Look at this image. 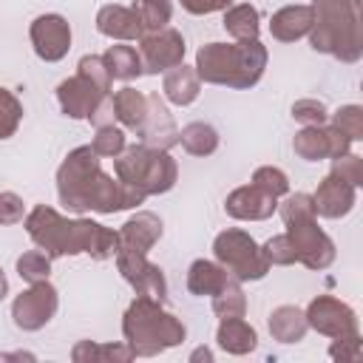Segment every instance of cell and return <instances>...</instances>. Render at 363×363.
<instances>
[{
  "mask_svg": "<svg viewBox=\"0 0 363 363\" xmlns=\"http://www.w3.org/2000/svg\"><path fill=\"white\" fill-rule=\"evenodd\" d=\"M57 196L62 207H68L71 213L94 210L102 216L130 210L145 201V196L136 187L102 170L99 156L91 145H79L62 159V164L57 167Z\"/></svg>",
  "mask_w": 363,
  "mask_h": 363,
  "instance_id": "obj_1",
  "label": "cell"
},
{
  "mask_svg": "<svg viewBox=\"0 0 363 363\" xmlns=\"http://www.w3.org/2000/svg\"><path fill=\"white\" fill-rule=\"evenodd\" d=\"M23 224L28 238L51 258L88 252L96 261H108L119 250V233L91 218H65L45 204H37L23 218Z\"/></svg>",
  "mask_w": 363,
  "mask_h": 363,
  "instance_id": "obj_2",
  "label": "cell"
},
{
  "mask_svg": "<svg viewBox=\"0 0 363 363\" xmlns=\"http://www.w3.org/2000/svg\"><path fill=\"white\" fill-rule=\"evenodd\" d=\"M267 45L261 40L241 43H207L196 51V74L207 85H224L235 91L252 88L267 68Z\"/></svg>",
  "mask_w": 363,
  "mask_h": 363,
  "instance_id": "obj_3",
  "label": "cell"
},
{
  "mask_svg": "<svg viewBox=\"0 0 363 363\" xmlns=\"http://www.w3.org/2000/svg\"><path fill=\"white\" fill-rule=\"evenodd\" d=\"M309 43L315 51L340 62H357L363 57V28L357 0H312Z\"/></svg>",
  "mask_w": 363,
  "mask_h": 363,
  "instance_id": "obj_4",
  "label": "cell"
},
{
  "mask_svg": "<svg viewBox=\"0 0 363 363\" xmlns=\"http://www.w3.org/2000/svg\"><path fill=\"white\" fill-rule=\"evenodd\" d=\"M122 335L133 357H156L164 349L184 343V323L162 306V301L136 295L122 315Z\"/></svg>",
  "mask_w": 363,
  "mask_h": 363,
  "instance_id": "obj_5",
  "label": "cell"
},
{
  "mask_svg": "<svg viewBox=\"0 0 363 363\" xmlns=\"http://www.w3.org/2000/svg\"><path fill=\"white\" fill-rule=\"evenodd\" d=\"M113 173L119 182L136 187L145 199L147 196H162L167 190H173L179 167L173 162V156L162 147H150V145H130L125 147L116 159H113Z\"/></svg>",
  "mask_w": 363,
  "mask_h": 363,
  "instance_id": "obj_6",
  "label": "cell"
},
{
  "mask_svg": "<svg viewBox=\"0 0 363 363\" xmlns=\"http://www.w3.org/2000/svg\"><path fill=\"white\" fill-rule=\"evenodd\" d=\"M213 255L216 261L235 278V281H261L269 272V261L264 250L255 244V238L244 230H221L213 238Z\"/></svg>",
  "mask_w": 363,
  "mask_h": 363,
  "instance_id": "obj_7",
  "label": "cell"
},
{
  "mask_svg": "<svg viewBox=\"0 0 363 363\" xmlns=\"http://www.w3.org/2000/svg\"><path fill=\"white\" fill-rule=\"evenodd\" d=\"M286 235L295 247L298 261L306 269H326L335 261V241L318 227V216H306V218H295L286 221Z\"/></svg>",
  "mask_w": 363,
  "mask_h": 363,
  "instance_id": "obj_8",
  "label": "cell"
},
{
  "mask_svg": "<svg viewBox=\"0 0 363 363\" xmlns=\"http://www.w3.org/2000/svg\"><path fill=\"white\" fill-rule=\"evenodd\" d=\"M57 306H60L57 289L48 281H37L14 298V303H11L14 326L23 332H37L57 315Z\"/></svg>",
  "mask_w": 363,
  "mask_h": 363,
  "instance_id": "obj_9",
  "label": "cell"
},
{
  "mask_svg": "<svg viewBox=\"0 0 363 363\" xmlns=\"http://www.w3.org/2000/svg\"><path fill=\"white\" fill-rule=\"evenodd\" d=\"M184 54H187L184 37L170 26L139 37V57H142L145 74H167L170 68L184 62Z\"/></svg>",
  "mask_w": 363,
  "mask_h": 363,
  "instance_id": "obj_10",
  "label": "cell"
},
{
  "mask_svg": "<svg viewBox=\"0 0 363 363\" xmlns=\"http://www.w3.org/2000/svg\"><path fill=\"white\" fill-rule=\"evenodd\" d=\"M303 315H306L309 329H315V332H320V335H326V337H332V340L349 337V335H357V332H360V326H357V312H354L349 303H343V301H337V298H332V295H318V298H312Z\"/></svg>",
  "mask_w": 363,
  "mask_h": 363,
  "instance_id": "obj_11",
  "label": "cell"
},
{
  "mask_svg": "<svg viewBox=\"0 0 363 363\" xmlns=\"http://www.w3.org/2000/svg\"><path fill=\"white\" fill-rule=\"evenodd\" d=\"M116 269L119 275L133 286L136 295L142 298H153V301H162L167 298V281H164V272L159 264L147 261V255L142 252H130V250H116Z\"/></svg>",
  "mask_w": 363,
  "mask_h": 363,
  "instance_id": "obj_12",
  "label": "cell"
},
{
  "mask_svg": "<svg viewBox=\"0 0 363 363\" xmlns=\"http://www.w3.org/2000/svg\"><path fill=\"white\" fill-rule=\"evenodd\" d=\"M57 102L65 116L71 119H96V113L111 102V94H102L94 82L74 74L57 85Z\"/></svg>",
  "mask_w": 363,
  "mask_h": 363,
  "instance_id": "obj_13",
  "label": "cell"
},
{
  "mask_svg": "<svg viewBox=\"0 0 363 363\" xmlns=\"http://www.w3.org/2000/svg\"><path fill=\"white\" fill-rule=\"evenodd\" d=\"M292 150L303 162H320V159H337L349 153L352 142L332 125H303V130H298L292 139Z\"/></svg>",
  "mask_w": 363,
  "mask_h": 363,
  "instance_id": "obj_14",
  "label": "cell"
},
{
  "mask_svg": "<svg viewBox=\"0 0 363 363\" xmlns=\"http://www.w3.org/2000/svg\"><path fill=\"white\" fill-rule=\"evenodd\" d=\"M34 54L43 62H60L71 48V26L62 14H40L28 26Z\"/></svg>",
  "mask_w": 363,
  "mask_h": 363,
  "instance_id": "obj_15",
  "label": "cell"
},
{
  "mask_svg": "<svg viewBox=\"0 0 363 363\" xmlns=\"http://www.w3.org/2000/svg\"><path fill=\"white\" fill-rule=\"evenodd\" d=\"M354 204H357V187L337 179L335 173L323 176L318 190L312 193L315 216H323V218H343L354 210Z\"/></svg>",
  "mask_w": 363,
  "mask_h": 363,
  "instance_id": "obj_16",
  "label": "cell"
},
{
  "mask_svg": "<svg viewBox=\"0 0 363 363\" xmlns=\"http://www.w3.org/2000/svg\"><path fill=\"white\" fill-rule=\"evenodd\" d=\"M224 210H227V216H233L238 221H264L278 210V199L250 182L244 187H235L224 199Z\"/></svg>",
  "mask_w": 363,
  "mask_h": 363,
  "instance_id": "obj_17",
  "label": "cell"
},
{
  "mask_svg": "<svg viewBox=\"0 0 363 363\" xmlns=\"http://www.w3.org/2000/svg\"><path fill=\"white\" fill-rule=\"evenodd\" d=\"M139 136H142L145 145L162 147V150H170L173 145H179V128H176L167 105L159 99V94L147 96V116H145V125H142Z\"/></svg>",
  "mask_w": 363,
  "mask_h": 363,
  "instance_id": "obj_18",
  "label": "cell"
},
{
  "mask_svg": "<svg viewBox=\"0 0 363 363\" xmlns=\"http://www.w3.org/2000/svg\"><path fill=\"white\" fill-rule=\"evenodd\" d=\"M162 230H164V227H162V218H159L156 213L142 210V213L130 216V218L122 224V230H119V250H130V252L147 255L150 247L162 238Z\"/></svg>",
  "mask_w": 363,
  "mask_h": 363,
  "instance_id": "obj_19",
  "label": "cell"
},
{
  "mask_svg": "<svg viewBox=\"0 0 363 363\" xmlns=\"http://www.w3.org/2000/svg\"><path fill=\"white\" fill-rule=\"evenodd\" d=\"M96 31L102 37H111V40H139L145 34L136 11L130 6H116V3H108L96 11Z\"/></svg>",
  "mask_w": 363,
  "mask_h": 363,
  "instance_id": "obj_20",
  "label": "cell"
},
{
  "mask_svg": "<svg viewBox=\"0 0 363 363\" xmlns=\"http://www.w3.org/2000/svg\"><path fill=\"white\" fill-rule=\"evenodd\" d=\"M312 28V6H284L269 20V34L278 43H295Z\"/></svg>",
  "mask_w": 363,
  "mask_h": 363,
  "instance_id": "obj_21",
  "label": "cell"
},
{
  "mask_svg": "<svg viewBox=\"0 0 363 363\" xmlns=\"http://www.w3.org/2000/svg\"><path fill=\"white\" fill-rule=\"evenodd\" d=\"M199 91H201V79L196 74V68L190 65H176L164 74V82H162V94L167 102L179 105V108H187L199 99Z\"/></svg>",
  "mask_w": 363,
  "mask_h": 363,
  "instance_id": "obj_22",
  "label": "cell"
},
{
  "mask_svg": "<svg viewBox=\"0 0 363 363\" xmlns=\"http://www.w3.org/2000/svg\"><path fill=\"white\" fill-rule=\"evenodd\" d=\"M111 111H113V119H119L122 128L139 133L142 125H145V116H147V96L136 88L125 85L116 94H111Z\"/></svg>",
  "mask_w": 363,
  "mask_h": 363,
  "instance_id": "obj_23",
  "label": "cell"
},
{
  "mask_svg": "<svg viewBox=\"0 0 363 363\" xmlns=\"http://www.w3.org/2000/svg\"><path fill=\"white\" fill-rule=\"evenodd\" d=\"M233 275L218 264V261H207V258H199V261H193L190 264V269H187V289L193 292V295H199V298H213L216 292H221L224 286H227V281H230Z\"/></svg>",
  "mask_w": 363,
  "mask_h": 363,
  "instance_id": "obj_24",
  "label": "cell"
},
{
  "mask_svg": "<svg viewBox=\"0 0 363 363\" xmlns=\"http://www.w3.org/2000/svg\"><path fill=\"white\" fill-rule=\"evenodd\" d=\"M216 343L227 354H250L258 346V332L244 320V318H227L218 323Z\"/></svg>",
  "mask_w": 363,
  "mask_h": 363,
  "instance_id": "obj_25",
  "label": "cell"
},
{
  "mask_svg": "<svg viewBox=\"0 0 363 363\" xmlns=\"http://www.w3.org/2000/svg\"><path fill=\"white\" fill-rule=\"evenodd\" d=\"M267 326H269V335H272L278 343H298V340H303V335L309 332L306 315H303L298 306H289V303L272 309Z\"/></svg>",
  "mask_w": 363,
  "mask_h": 363,
  "instance_id": "obj_26",
  "label": "cell"
},
{
  "mask_svg": "<svg viewBox=\"0 0 363 363\" xmlns=\"http://www.w3.org/2000/svg\"><path fill=\"white\" fill-rule=\"evenodd\" d=\"M224 31L241 43V40H258V31H261V14L255 6L250 3H238V6H230L224 9Z\"/></svg>",
  "mask_w": 363,
  "mask_h": 363,
  "instance_id": "obj_27",
  "label": "cell"
},
{
  "mask_svg": "<svg viewBox=\"0 0 363 363\" xmlns=\"http://www.w3.org/2000/svg\"><path fill=\"white\" fill-rule=\"evenodd\" d=\"M133 352L128 343H94V340H79L71 349L74 363H125L130 360Z\"/></svg>",
  "mask_w": 363,
  "mask_h": 363,
  "instance_id": "obj_28",
  "label": "cell"
},
{
  "mask_svg": "<svg viewBox=\"0 0 363 363\" xmlns=\"http://www.w3.org/2000/svg\"><path fill=\"white\" fill-rule=\"evenodd\" d=\"M105 65H108V74L111 79H122V82H130L136 77L145 74V65H142V57L133 45H111L105 54H102Z\"/></svg>",
  "mask_w": 363,
  "mask_h": 363,
  "instance_id": "obj_29",
  "label": "cell"
},
{
  "mask_svg": "<svg viewBox=\"0 0 363 363\" xmlns=\"http://www.w3.org/2000/svg\"><path fill=\"white\" fill-rule=\"evenodd\" d=\"M179 145L190 156H210L218 147V130L207 122H190L179 130Z\"/></svg>",
  "mask_w": 363,
  "mask_h": 363,
  "instance_id": "obj_30",
  "label": "cell"
},
{
  "mask_svg": "<svg viewBox=\"0 0 363 363\" xmlns=\"http://www.w3.org/2000/svg\"><path fill=\"white\" fill-rule=\"evenodd\" d=\"M213 312L218 315V320H227V318H244V312H247V298H244L241 281L230 278L227 286H224L221 292L213 295Z\"/></svg>",
  "mask_w": 363,
  "mask_h": 363,
  "instance_id": "obj_31",
  "label": "cell"
},
{
  "mask_svg": "<svg viewBox=\"0 0 363 363\" xmlns=\"http://www.w3.org/2000/svg\"><path fill=\"white\" fill-rule=\"evenodd\" d=\"M145 28L147 31H159V28H167L170 17H173V3L170 0H133L130 6Z\"/></svg>",
  "mask_w": 363,
  "mask_h": 363,
  "instance_id": "obj_32",
  "label": "cell"
},
{
  "mask_svg": "<svg viewBox=\"0 0 363 363\" xmlns=\"http://www.w3.org/2000/svg\"><path fill=\"white\" fill-rule=\"evenodd\" d=\"M17 275L28 284H37V281H48L51 275V255L43 252V250H28L17 258Z\"/></svg>",
  "mask_w": 363,
  "mask_h": 363,
  "instance_id": "obj_33",
  "label": "cell"
},
{
  "mask_svg": "<svg viewBox=\"0 0 363 363\" xmlns=\"http://www.w3.org/2000/svg\"><path fill=\"white\" fill-rule=\"evenodd\" d=\"M20 122H23V102L9 88H0V139H11Z\"/></svg>",
  "mask_w": 363,
  "mask_h": 363,
  "instance_id": "obj_34",
  "label": "cell"
},
{
  "mask_svg": "<svg viewBox=\"0 0 363 363\" xmlns=\"http://www.w3.org/2000/svg\"><path fill=\"white\" fill-rule=\"evenodd\" d=\"M332 128L340 130L349 142L363 139V108L360 105H343L332 113Z\"/></svg>",
  "mask_w": 363,
  "mask_h": 363,
  "instance_id": "obj_35",
  "label": "cell"
},
{
  "mask_svg": "<svg viewBox=\"0 0 363 363\" xmlns=\"http://www.w3.org/2000/svg\"><path fill=\"white\" fill-rule=\"evenodd\" d=\"M91 147L96 150V156H105V159H116L128 145H125V130L116 128V125H99L96 128V136L91 142Z\"/></svg>",
  "mask_w": 363,
  "mask_h": 363,
  "instance_id": "obj_36",
  "label": "cell"
},
{
  "mask_svg": "<svg viewBox=\"0 0 363 363\" xmlns=\"http://www.w3.org/2000/svg\"><path fill=\"white\" fill-rule=\"evenodd\" d=\"M252 184L261 187L264 193L275 196V199H281V196L289 193V179H286V173H284L281 167H272V164L255 167V173H252Z\"/></svg>",
  "mask_w": 363,
  "mask_h": 363,
  "instance_id": "obj_37",
  "label": "cell"
},
{
  "mask_svg": "<svg viewBox=\"0 0 363 363\" xmlns=\"http://www.w3.org/2000/svg\"><path fill=\"white\" fill-rule=\"evenodd\" d=\"M77 74L79 77H85L88 82H94L102 94H111V74H108V65H105V60L102 57H96V54H85L79 62H77Z\"/></svg>",
  "mask_w": 363,
  "mask_h": 363,
  "instance_id": "obj_38",
  "label": "cell"
},
{
  "mask_svg": "<svg viewBox=\"0 0 363 363\" xmlns=\"http://www.w3.org/2000/svg\"><path fill=\"white\" fill-rule=\"evenodd\" d=\"M261 250H264V255H267L269 267H272V264H275V267H289V264H295V261H298L295 247H292V241H289V235H286V233L272 235Z\"/></svg>",
  "mask_w": 363,
  "mask_h": 363,
  "instance_id": "obj_39",
  "label": "cell"
},
{
  "mask_svg": "<svg viewBox=\"0 0 363 363\" xmlns=\"http://www.w3.org/2000/svg\"><path fill=\"white\" fill-rule=\"evenodd\" d=\"M332 173L343 182H349L352 187H360L363 184V156L357 153H343L337 159H332Z\"/></svg>",
  "mask_w": 363,
  "mask_h": 363,
  "instance_id": "obj_40",
  "label": "cell"
},
{
  "mask_svg": "<svg viewBox=\"0 0 363 363\" xmlns=\"http://www.w3.org/2000/svg\"><path fill=\"white\" fill-rule=\"evenodd\" d=\"M292 119L301 125H326L329 111L320 99H298L292 102Z\"/></svg>",
  "mask_w": 363,
  "mask_h": 363,
  "instance_id": "obj_41",
  "label": "cell"
},
{
  "mask_svg": "<svg viewBox=\"0 0 363 363\" xmlns=\"http://www.w3.org/2000/svg\"><path fill=\"white\" fill-rule=\"evenodd\" d=\"M278 210H281L284 224L286 221H295V218L315 216V207H312V196L309 193H286V199L278 204Z\"/></svg>",
  "mask_w": 363,
  "mask_h": 363,
  "instance_id": "obj_42",
  "label": "cell"
},
{
  "mask_svg": "<svg viewBox=\"0 0 363 363\" xmlns=\"http://www.w3.org/2000/svg\"><path fill=\"white\" fill-rule=\"evenodd\" d=\"M26 218V204L17 193H9L3 190L0 193V227H9V224H20Z\"/></svg>",
  "mask_w": 363,
  "mask_h": 363,
  "instance_id": "obj_43",
  "label": "cell"
},
{
  "mask_svg": "<svg viewBox=\"0 0 363 363\" xmlns=\"http://www.w3.org/2000/svg\"><path fill=\"white\" fill-rule=\"evenodd\" d=\"M329 357L332 360H340V363H352V360H360V332L357 335H349V337H337L332 340L329 346Z\"/></svg>",
  "mask_w": 363,
  "mask_h": 363,
  "instance_id": "obj_44",
  "label": "cell"
},
{
  "mask_svg": "<svg viewBox=\"0 0 363 363\" xmlns=\"http://www.w3.org/2000/svg\"><path fill=\"white\" fill-rule=\"evenodd\" d=\"M184 11L196 14V17H204V14H213V11H224L233 6V0H179Z\"/></svg>",
  "mask_w": 363,
  "mask_h": 363,
  "instance_id": "obj_45",
  "label": "cell"
},
{
  "mask_svg": "<svg viewBox=\"0 0 363 363\" xmlns=\"http://www.w3.org/2000/svg\"><path fill=\"white\" fill-rule=\"evenodd\" d=\"M190 360H207V363H210V360H213V352L201 346V349H196V352L190 354Z\"/></svg>",
  "mask_w": 363,
  "mask_h": 363,
  "instance_id": "obj_46",
  "label": "cell"
},
{
  "mask_svg": "<svg viewBox=\"0 0 363 363\" xmlns=\"http://www.w3.org/2000/svg\"><path fill=\"white\" fill-rule=\"evenodd\" d=\"M0 360H34V354H28V352H11V354H0Z\"/></svg>",
  "mask_w": 363,
  "mask_h": 363,
  "instance_id": "obj_47",
  "label": "cell"
},
{
  "mask_svg": "<svg viewBox=\"0 0 363 363\" xmlns=\"http://www.w3.org/2000/svg\"><path fill=\"white\" fill-rule=\"evenodd\" d=\"M9 295V281H6V272L0 269V301Z\"/></svg>",
  "mask_w": 363,
  "mask_h": 363,
  "instance_id": "obj_48",
  "label": "cell"
}]
</instances>
